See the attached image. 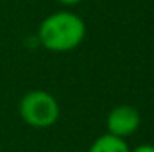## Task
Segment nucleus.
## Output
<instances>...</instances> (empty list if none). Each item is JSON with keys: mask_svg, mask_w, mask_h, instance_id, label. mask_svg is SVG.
<instances>
[{"mask_svg": "<svg viewBox=\"0 0 154 152\" xmlns=\"http://www.w3.org/2000/svg\"><path fill=\"white\" fill-rule=\"evenodd\" d=\"M88 152H131V149H129L125 138H118L115 134L106 132V134L99 136L90 145Z\"/></svg>", "mask_w": 154, "mask_h": 152, "instance_id": "4", "label": "nucleus"}, {"mask_svg": "<svg viewBox=\"0 0 154 152\" xmlns=\"http://www.w3.org/2000/svg\"><path fill=\"white\" fill-rule=\"evenodd\" d=\"M131 152H154V145H151V143H142V145L134 147Z\"/></svg>", "mask_w": 154, "mask_h": 152, "instance_id": "5", "label": "nucleus"}, {"mask_svg": "<svg viewBox=\"0 0 154 152\" xmlns=\"http://www.w3.org/2000/svg\"><path fill=\"white\" fill-rule=\"evenodd\" d=\"M18 113L27 125L47 129L59 118V102L45 90H32L20 99Z\"/></svg>", "mask_w": 154, "mask_h": 152, "instance_id": "2", "label": "nucleus"}, {"mask_svg": "<svg viewBox=\"0 0 154 152\" xmlns=\"http://www.w3.org/2000/svg\"><path fill=\"white\" fill-rule=\"evenodd\" d=\"M61 5H77V4H81L82 0H57Z\"/></svg>", "mask_w": 154, "mask_h": 152, "instance_id": "6", "label": "nucleus"}, {"mask_svg": "<svg viewBox=\"0 0 154 152\" xmlns=\"http://www.w3.org/2000/svg\"><path fill=\"white\" fill-rule=\"evenodd\" d=\"M142 123L140 111L134 106L129 104H120L115 106L109 114L106 116V127L109 134H115L118 138H127L138 131Z\"/></svg>", "mask_w": 154, "mask_h": 152, "instance_id": "3", "label": "nucleus"}, {"mask_svg": "<svg viewBox=\"0 0 154 152\" xmlns=\"http://www.w3.org/2000/svg\"><path fill=\"white\" fill-rule=\"evenodd\" d=\"M86 36L84 20L72 11L48 14L38 27V39L50 52H70L77 48Z\"/></svg>", "mask_w": 154, "mask_h": 152, "instance_id": "1", "label": "nucleus"}]
</instances>
